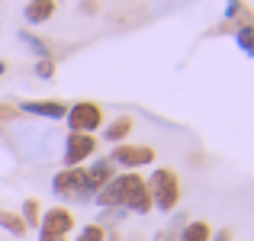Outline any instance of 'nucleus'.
Returning <instances> with one entry per match:
<instances>
[{
    "label": "nucleus",
    "instance_id": "nucleus-1",
    "mask_svg": "<svg viewBox=\"0 0 254 241\" xmlns=\"http://www.w3.org/2000/svg\"><path fill=\"white\" fill-rule=\"evenodd\" d=\"M100 209H123L129 216H148L151 212V193L138 171H123L93 196Z\"/></svg>",
    "mask_w": 254,
    "mask_h": 241
},
{
    "label": "nucleus",
    "instance_id": "nucleus-2",
    "mask_svg": "<svg viewBox=\"0 0 254 241\" xmlns=\"http://www.w3.org/2000/svg\"><path fill=\"white\" fill-rule=\"evenodd\" d=\"M145 183H148V193H151V209L171 216L180 203V177L171 167H155Z\"/></svg>",
    "mask_w": 254,
    "mask_h": 241
},
{
    "label": "nucleus",
    "instance_id": "nucleus-3",
    "mask_svg": "<svg viewBox=\"0 0 254 241\" xmlns=\"http://www.w3.org/2000/svg\"><path fill=\"white\" fill-rule=\"evenodd\" d=\"M52 193L62 203H93V196H97L90 190V183H87L84 167H62L52 177Z\"/></svg>",
    "mask_w": 254,
    "mask_h": 241
},
{
    "label": "nucleus",
    "instance_id": "nucleus-4",
    "mask_svg": "<svg viewBox=\"0 0 254 241\" xmlns=\"http://www.w3.org/2000/svg\"><path fill=\"white\" fill-rule=\"evenodd\" d=\"M64 125H68V132L93 135V132L103 129V106L93 103V100H77V103H71L68 113H64Z\"/></svg>",
    "mask_w": 254,
    "mask_h": 241
},
{
    "label": "nucleus",
    "instance_id": "nucleus-5",
    "mask_svg": "<svg viewBox=\"0 0 254 241\" xmlns=\"http://www.w3.org/2000/svg\"><path fill=\"white\" fill-rule=\"evenodd\" d=\"M71 229H74V212L68 206H52V209L42 212L36 232H39V241H62L71 235Z\"/></svg>",
    "mask_w": 254,
    "mask_h": 241
},
{
    "label": "nucleus",
    "instance_id": "nucleus-6",
    "mask_svg": "<svg viewBox=\"0 0 254 241\" xmlns=\"http://www.w3.org/2000/svg\"><path fill=\"white\" fill-rule=\"evenodd\" d=\"M106 158H110L116 167H123V171H138V167L155 164V148H151V145H129V142H123V145H113V151Z\"/></svg>",
    "mask_w": 254,
    "mask_h": 241
},
{
    "label": "nucleus",
    "instance_id": "nucleus-7",
    "mask_svg": "<svg viewBox=\"0 0 254 241\" xmlns=\"http://www.w3.org/2000/svg\"><path fill=\"white\" fill-rule=\"evenodd\" d=\"M93 155H97V135L68 132V138H64V151H62L64 167H84Z\"/></svg>",
    "mask_w": 254,
    "mask_h": 241
},
{
    "label": "nucleus",
    "instance_id": "nucleus-8",
    "mask_svg": "<svg viewBox=\"0 0 254 241\" xmlns=\"http://www.w3.org/2000/svg\"><path fill=\"white\" fill-rule=\"evenodd\" d=\"M16 113H26V116H36V119H49V122H58V119H64V113H68V103H62V100H19Z\"/></svg>",
    "mask_w": 254,
    "mask_h": 241
},
{
    "label": "nucleus",
    "instance_id": "nucleus-9",
    "mask_svg": "<svg viewBox=\"0 0 254 241\" xmlns=\"http://www.w3.org/2000/svg\"><path fill=\"white\" fill-rule=\"evenodd\" d=\"M242 26H254L251 6L245 3V0H229V3H225V16H222L219 32H235V29H242Z\"/></svg>",
    "mask_w": 254,
    "mask_h": 241
},
{
    "label": "nucleus",
    "instance_id": "nucleus-10",
    "mask_svg": "<svg viewBox=\"0 0 254 241\" xmlns=\"http://www.w3.org/2000/svg\"><path fill=\"white\" fill-rule=\"evenodd\" d=\"M84 174H87V183H90V190L100 193V190H103V186L119 174V167L113 164L110 158H97V161H90V164L84 167Z\"/></svg>",
    "mask_w": 254,
    "mask_h": 241
},
{
    "label": "nucleus",
    "instance_id": "nucleus-11",
    "mask_svg": "<svg viewBox=\"0 0 254 241\" xmlns=\"http://www.w3.org/2000/svg\"><path fill=\"white\" fill-rule=\"evenodd\" d=\"M132 125H135V122H132V116H116L113 122H103V129H100L103 135H100V138L110 142V145H123L126 138L132 135Z\"/></svg>",
    "mask_w": 254,
    "mask_h": 241
},
{
    "label": "nucleus",
    "instance_id": "nucleus-12",
    "mask_svg": "<svg viewBox=\"0 0 254 241\" xmlns=\"http://www.w3.org/2000/svg\"><path fill=\"white\" fill-rule=\"evenodd\" d=\"M23 16L29 26H42L49 23L52 16H55V0H29V3L23 6Z\"/></svg>",
    "mask_w": 254,
    "mask_h": 241
},
{
    "label": "nucleus",
    "instance_id": "nucleus-13",
    "mask_svg": "<svg viewBox=\"0 0 254 241\" xmlns=\"http://www.w3.org/2000/svg\"><path fill=\"white\" fill-rule=\"evenodd\" d=\"M212 238V225L209 222H187L184 229L177 232V241H209Z\"/></svg>",
    "mask_w": 254,
    "mask_h": 241
},
{
    "label": "nucleus",
    "instance_id": "nucleus-14",
    "mask_svg": "<svg viewBox=\"0 0 254 241\" xmlns=\"http://www.w3.org/2000/svg\"><path fill=\"white\" fill-rule=\"evenodd\" d=\"M0 229L10 232L13 238H23L26 232H29V229H26V222L19 219V212H10V209H0Z\"/></svg>",
    "mask_w": 254,
    "mask_h": 241
},
{
    "label": "nucleus",
    "instance_id": "nucleus-15",
    "mask_svg": "<svg viewBox=\"0 0 254 241\" xmlns=\"http://www.w3.org/2000/svg\"><path fill=\"white\" fill-rule=\"evenodd\" d=\"M19 219L26 222V229H39V219H42V206H39V199H23V206H19Z\"/></svg>",
    "mask_w": 254,
    "mask_h": 241
},
{
    "label": "nucleus",
    "instance_id": "nucleus-16",
    "mask_svg": "<svg viewBox=\"0 0 254 241\" xmlns=\"http://www.w3.org/2000/svg\"><path fill=\"white\" fill-rule=\"evenodd\" d=\"M232 36H235L238 49H242L248 58H254V26H242V29H235Z\"/></svg>",
    "mask_w": 254,
    "mask_h": 241
},
{
    "label": "nucleus",
    "instance_id": "nucleus-17",
    "mask_svg": "<svg viewBox=\"0 0 254 241\" xmlns=\"http://www.w3.org/2000/svg\"><path fill=\"white\" fill-rule=\"evenodd\" d=\"M19 42H26L32 52H36V58H52V52H49V45L42 42V39H36L29 29H19Z\"/></svg>",
    "mask_w": 254,
    "mask_h": 241
},
{
    "label": "nucleus",
    "instance_id": "nucleus-18",
    "mask_svg": "<svg viewBox=\"0 0 254 241\" xmlns=\"http://www.w3.org/2000/svg\"><path fill=\"white\" fill-rule=\"evenodd\" d=\"M74 241H106V229H100L97 222L81 225V229H77V235H74Z\"/></svg>",
    "mask_w": 254,
    "mask_h": 241
},
{
    "label": "nucleus",
    "instance_id": "nucleus-19",
    "mask_svg": "<svg viewBox=\"0 0 254 241\" xmlns=\"http://www.w3.org/2000/svg\"><path fill=\"white\" fill-rule=\"evenodd\" d=\"M32 74H36L39 80H52L55 77V58H39L36 68H32Z\"/></svg>",
    "mask_w": 254,
    "mask_h": 241
},
{
    "label": "nucleus",
    "instance_id": "nucleus-20",
    "mask_svg": "<svg viewBox=\"0 0 254 241\" xmlns=\"http://www.w3.org/2000/svg\"><path fill=\"white\" fill-rule=\"evenodd\" d=\"M209 241H232V235H229V229H219V232H212Z\"/></svg>",
    "mask_w": 254,
    "mask_h": 241
},
{
    "label": "nucleus",
    "instance_id": "nucleus-21",
    "mask_svg": "<svg viewBox=\"0 0 254 241\" xmlns=\"http://www.w3.org/2000/svg\"><path fill=\"white\" fill-rule=\"evenodd\" d=\"M81 10H84V13H93V10H97V0H84Z\"/></svg>",
    "mask_w": 254,
    "mask_h": 241
},
{
    "label": "nucleus",
    "instance_id": "nucleus-22",
    "mask_svg": "<svg viewBox=\"0 0 254 241\" xmlns=\"http://www.w3.org/2000/svg\"><path fill=\"white\" fill-rule=\"evenodd\" d=\"M3 71H6V61H0V74H3Z\"/></svg>",
    "mask_w": 254,
    "mask_h": 241
},
{
    "label": "nucleus",
    "instance_id": "nucleus-23",
    "mask_svg": "<svg viewBox=\"0 0 254 241\" xmlns=\"http://www.w3.org/2000/svg\"><path fill=\"white\" fill-rule=\"evenodd\" d=\"M62 241H68V238H62Z\"/></svg>",
    "mask_w": 254,
    "mask_h": 241
},
{
    "label": "nucleus",
    "instance_id": "nucleus-24",
    "mask_svg": "<svg viewBox=\"0 0 254 241\" xmlns=\"http://www.w3.org/2000/svg\"><path fill=\"white\" fill-rule=\"evenodd\" d=\"M55 3H58V0H55Z\"/></svg>",
    "mask_w": 254,
    "mask_h": 241
}]
</instances>
